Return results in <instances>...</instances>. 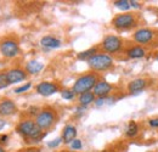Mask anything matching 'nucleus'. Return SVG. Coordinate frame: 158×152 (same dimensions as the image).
<instances>
[{
	"label": "nucleus",
	"instance_id": "obj_4",
	"mask_svg": "<svg viewBox=\"0 0 158 152\" xmlns=\"http://www.w3.org/2000/svg\"><path fill=\"white\" fill-rule=\"evenodd\" d=\"M56 119H57V114H56L55 110H52V108H43V110L39 111V113L35 116L34 122L41 130H48L55 124Z\"/></svg>",
	"mask_w": 158,
	"mask_h": 152
},
{
	"label": "nucleus",
	"instance_id": "obj_23",
	"mask_svg": "<svg viewBox=\"0 0 158 152\" xmlns=\"http://www.w3.org/2000/svg\"><path fill=\"white\" fill-rule=\"evenodd\" d=\"M31 87H32V83H26V84H23V85H21L19 88H16L14 91H15V94H22V93H26V91H28L29 89H31Z\"/></svg>",
	"mask_w": 158,
	"mask_h": 152
},
{
	"label": "nucleus",
	"instance_id": "obj_24",
	"mask_svg": "<svg viewBox=\"0 0 158 152\" xmlns=\"http://www.w3.org/2000/svg\"><path fill=\"white\" fill-rule=\"evenodd\" d=\"M9 87V82H7V78H6V72H0V90L1 89H5Z\"/></svg>",
	"mask_w": 158,
	"mask_h": 152
},
{
	"label": "nucleus",
	"instance_id": "obj_13",
	"mask_svg": "<svg viewBox=\"0 0 158 152\" xmlns=\"http://www.w3.org/2000/svg\"><path fill=\"white\" fill-rule=\"evenodd\" d=\"M147 85H148V80L146 78H135L128 83L127 88L130 94H135V93H140L143 89H146Z\"/></svg>",
	"mask_w": 158,
	"mask_h": 152
},
{
	"label": "nucleus",
	"instance_id": "obj_8",
	"mask_svg": "<svg viewBox=\"0 0 158 152\" xmlns=\"http://www.w3.org/2000/svg\"><path fill=\"white\" fill-rule=\"evenodd\" d=\"M155 34L156 33L150 28H140L138 31H135L133 38L135 40V43H138L139 45L142 46V45L150 44L155 38Z\"/></svg>",
	"mask_w": 158,
	"mask_h": 152
},
{
	"label": "nucleus",
	"instance_id": "obj_3",
	"mask_svg": "<svg viewBox=\"0 0 158 152\" xmlns=\"http://www.w3.org/2000/svg\"><path fill=\"white\" fill-rule=\"evenodd\" d=\"M88 65L95 72H103L113 66V57L106 53H98L88 61Z\"/></svg>",
	"mask_w": 158,
	"mask_h": 152
},
{
	"label": "nucleus",
	"instance_id": "obj_16",
	"mask_svg": "<svg viewBox=\"0 0 158 152\" xmlns=\"http://www.w3.org/2000/svg\"><path fill=\"white\" fill-rule=\"evenodd\" d=\"M44 70V63L38 60H31L26 63V72L29 74H38Z\"/></svg>",
	"mask_w": 158,
	"mask_h": 152
},
{
	"label": "nucleus",
	"instance_id": "obj_26",
	"mask_svg": "<svg viewBox=\"0 0 158 152\" xmlns=\"http://www.w3.org/2000/svg\"><path fill=\"white\" fill-rule=\"evenodd\" d=\"M61 142H62V137H57V139L50 141V142L48 144V146H49V147H57Z\"/></svg>",
	"mask_w": 158,
	"mask_h": 152
},
{
	"label": "nucleus",
	"instance_id": "obj_9",
	"mask_svg": "<svg viewBox=\"0 0 158 152\" xmlns=\"http://www.w3.org/2000/svg\"><path fill=\"white\" fill-rule=\"evenodd\" d=\"M35 90L37 93L41 96H51L54 94H56L57 91H60L59 85L56 83H52V82H41L39 83L37 87H35Z\"/></svg>",
	"mask_w": 158,
	"mask_h": 152
},
{
	"label": "nucleus",
	"instance_id": "obj_29",
	"mask_svg": "<svg viewBox=\"0 0 158 152\" xmlns=\"http://www.w3.org/2000/svg\"><path fill=\"white\" fill-rule=\"evenodd\" d=\"M28 111H29V114H35V116H37V114L39 113V112H38V108H37V107H31V108H29Z\"/></svg>",
	"mask_w": 158,
	"mask_h": 152
},
{
	"label": "nucleus",
	"instance_id": "obj_1",
	"mask_svg": "<svg viewBox=\"0 0 158 152\" xmlns=\"http://www.w3.org/2000/svg\"><path fill=\"white\" fill-rule=\"evenodd\" d=\"M16 130L17 133L21 134L23 137H27V139H31L32 141L34 142H38L40 141L45 134H43L41 129L35 124V122L33 119H24V120H21L20 123L17 124L16 127Z\"/></svg>",
	"mask_w": 158,
	"mask_h": 152
},
{
	"label": "nucleus",
	"instance_id": "obj_17",
	"mask_svg": "<svg viewBox=\"0 0 158 152\" xmlns=\"http://www.w3.org/2000/svg\"><path fill=\"white\" fill-rule=\"evenodd\" d=\"M125 54L129 58H141L146 55V50L141 45H134V46H130L129 49H127Z\"/></svg>",
	"mask_w": 158,
	"mask_h": 152
},
{
	"label": "nucleus",
	"instance_id": "obj_18",
	"mask_svg": "<svg viewBox=\"0 0 158 152\" xmlns=\"http://www.w3.org/2000/svg\"><path fill=\"white\" fill-rule=\"evenodd\" d=\"M96 101V96L94 95L93 91H88V93H84V94H80L78 95V102L80 106L83 107H86L88 105L93 103Z\"/></svg>",
	"mask_w": 158,
	"mask_h": 152
},
{
	"label": "nucleus",
	"instance_id": "obj_32",
	"mask_svg": "<svg viewBox=\"0 0 158 152\" xmlns=\"http://www.w3.org/2000/svg\"><path fill=\"white\" fill-rule=\"evenodd\" d=\"M155 58H156V60H157V61H158V54H157V55H156V57H155Z\"/></svg>",
	"mask_w": 158,
	"mask_h": 152
},
{
	"label": "nucleus",
	"instance_id": "obj_2",
	"mask_svg": "<svg viewBox=\"0 0 158 152\" xmlns=\"http://www.w3.org/2000/svg\"><path fill=\"white\" fill-rule=\"evenodd\" d=\"M98 82H99V76L95 72L83 74L74 82V84L72 87V90L76 93V95H80V94L91 91Z\"/></svg>",
	"mask_w": 158,
	"mask_h": 152
},
{
	"label": "nucleus",
	"instance_id": "obj_30",
	"mask_svg": "<svg viewBox=\"0 0 158 152\" xmlns=\"http://www.w3.org/2000/svg\"><path fill=\"white\" fill-rule=\"evenodd\" d=\"M130 6H131V7H135V9H139V7H141V5L139 4L138 1H133V0L130 1Z\"/></svg>",
	"mask_w": 158,
	"mask_h": 152
},
{
	"label": "nucleus",
	"instance_id": "obj_12",
	"mask_svg": "<svg viewBox=\"0 0 158 152\" xmlns=\"http://www.w3.org/2000/svg\"><path fill=\"white\" fill-rule=\"evenodd\" d=\"M17 106L16 103L10 99H2L0 101V116L2 117H10L16 113Z\"/></svg>",
	"mask_w": 158,
	"mask_h": 152
},
{
	"label": "nucleus",
	"instance_id": "obj_25",
	"mask_svg": "<svg viewBox=\"0 0 158 152\" xmlns=\"http://www.w3.org/2000/svg\"><path fill=\"white\" fill-rule=\"evenodd\" d=\"M69 145H71V149H72V150H80V149L83 147L81 140H79V139H74Z\"/></svg>",
	"mask_w": 158,
	"mask_h": 152
},
{
	"label": "nucleus",
	"instance_id": "obj_11",
	"mask_svg": "<svg viewBox=\"0 0 158 152\" xmlns=\"http://www.w3.org/2000/svg\"><path fill=\"white\" fill-rule=\"evenodd\" d=\"M6 78H7L9 85L16 84L27 78V72H26V70H22V68H11V70L6 71Z\"/></svg>",
	"mask_w": 158,
	"mask_h": 152
},
{
	"label": "nucleus",
	"instance_id": "obj_5",
	"mask_svg": "<svg viewBox=\"0 0 158 152\" xmlns=\"http://www.w3.org/2000/svg\"><path fill=\"white\" fill-rule=\"evenodd\" d=\"M101 48L102 50L111 55V54H116V53H119L123 48V40L117 37V36H113V34H110V36H106L102 43H101Z\"/></svg>",
	"mask_w": 158,
	"mask_h": 152
},
{
	"label": "nucleus",
	"instance_id": "obj_22",
	"mask_svg": "<svg viewBox=\"0 0 158 152\" xmlns=\"http://www.w3.org/2000/svg\"><path fill=\"white\" fill-rule=\"evenodd\" d=\"M61 96H62V99L71 101V100H73V99L76 97V93H74L72 89H63V90L61 91Z\"/></svg>",
	"mask_w": 158,
	"mask_h": 152
},
{
	"label": "nucleus",
	"instance_id": "obj_21",
	"mask_svg": "<svg viewBox=\"0 0 158 152\" xmlns=\"http://www.w3.org/2000/svg\"><path fill=\"white\" fill-rule=\"evenodd\" d=\"M113 5L119 9L120 11H128L131 6H130V1L129 0H117L113 2Z\"/></svg>",
	"mask_w": 158,
	"mask_h": 152
},
{
	"label": "nucleus",
	"instance_id": "obj_28",
	"mask_svg": "<svg viewBox=\"0 0 158 152\" xmlns=\"http://www.w3.org/2000/svg\"><path fill=\"white\" fill-rule=\"evenodd\" d=\"M9 140V135H0V144H6Z\"/></svg>",
	"mask_w": 158,
	"mask_h": 152
},
{
	"label": "nucleus",
	"instance_id": "obj_31",
	"mask_svg": "<svg viewBox=\"0 0 158 152\" xmlns=\"http://www.w3.org/2000/svg\"><path fill=\"white\" fill-rule=\"evenodd\" d=\"M0 152H5V150H4V147L0 145Z\"/></svg>",
	"mask_w": 158,
	"mask_h": 152
},
{
	"label": "nucleus",
	"instance_id": "obj_19",
	"mask_svg": "<svg viewBox=\"0 0 158 152\" xmlns=\"http://www.w3.org/2000/svg\"><path fill=\"white\" fill-rule=\"evenodd\" d=\"M96 54H98V48L94 46V48H90V49H88V50H85V51L78 53L77 58H78V60H81V61H89L91 57L94 56V55H96Z\"/></svg>",
	"mask_w": 158,
	"mask_h": 152
},
{
	"label": "nucleus",
	"instance_id": "obj_7",
	"mask_svg": "<svg viewBox=\"0 0 158 152\" xmlns=\"http://www.w3.org/2000/svg\"><path fill=\"white\" fill-rule=\"evenodd\" d=\"M114 28L117 29H129V28H133L136 26L138 23V19H136V16L134 14H119L117 15L113 21H112Z\"/></svg>",
	"mask_w": 158,
	"mask_h": 152
},
{
	"label": "nucleus",
	"instance_id": "obj_15",
	"mask_svg": "<svg viewBox=\"0 0 158 152\" xmlns=\"http://www.w3.org/2000/svg\"><path fill=\"white\" fill-rule=\"evenodd\" d=\"M61 40L52 36H45L40 39V45L45 49H57L61 46Z\"/></svg>",
	"mask_w": 158,
	"mask_h": 152
},
{
	"label": "nucleus",
	"instance_id": "obj_27",
	"mask_svg": "<svg viewBox=\"0 0 158 152\" xmlns=\"http://www.w3.org/2000/svg\"><path fill=\"white\" fill-rule=\"evenodd\" d=\"M148 125L152 128H158V118H151L148 119Z\"/></svg>",
	"mask_w": 158,
	"mask_h": 152
},
{
	"label": "nucleus",
	"instance_id": "obj_10",
	"mask_svg": "<svg viewBox=\"0 0 158 152\" xmlns=\"http://www.w3.org/2000/svg\"><path fill=\"white\" fill-rule=\"evenodd\" d=\"M113 90V85L110 84L108 82L103 80V79H99V82L96 83V85L93 89V93L96 97H107L112 93Z\"/></svg>",
	"mask_w": 158,
	"mask_h": 152
},
{
	"label": "nucleus",
	"instance_id": "obj_6",
	"mask_svg": "<svg viewBox=\"0 0 158 152\" xmlns=\"http://www.w3.org/2000/svg\"><path fill=\"white\" fill-rule=\"evenodd\" d=\"M0 54L6 58H14V57L19 56V54H20L19 43L15 39L11 38L1 40V43H0Z\"/></svg>",
	"mask_w": 158,
	"mask_h": 152
},
{
	"label": "nucleus",
	"instance_id": "obj_20",
	"mask_svg": "<svg viewBox=\"0 0 158 152\" xmlns=\"http://www.w3.org/2000/svg\"><path fill=\"white\" fill-rule=\"evenodd\" d=\"M138 134H139L138 123L134 122V120L129 122V124H128V127H127V129H125V135L129 136V137H135Z\"/></svg>",
	"mask_w": 158,
	"mask_h": 152
},
{
	"label": "nucleus",
	"instance_id": "obj_14",
	"mask_svg": "<svg viewBox=\"0 0 158 152\" xmlns=\"http://www.w3.org/2000/svg\"><path fill=\"white\" fill-rule=\"evenodd\" d=\"M61 137H62V141L64 144H71L74 139H77V128L74 125H72V124L64 125Z\"/></svg>",
	"mask_w": 158,
	"mask_h": 152
}]
</instances>
